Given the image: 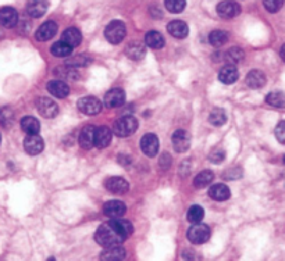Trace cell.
Instances as JSON below:
<instances>
[{
    "mask_svg": "<svg viewBox=\"0 0 285 261\" xmlns=\"http://www.w3.org/2000/svg\"><path fill=\"white\" fill-rule=\"evenodd\" d=\"M203 216H205V211H203V208H202L201 205H192L189 210H188L186 218H188V221L192 222V224H198V222L202 221Z\"/></svg>",
    "mask_w": 285,
    "mask_h": 261,
    "instance_id": "obj_34",
    "label": "cell"
},
{
    "mask_svg": "<svg viewBox=\"0 0 285 261\" xmlns=\"http://www.w3.org/2000/svg\"><path fill=\"white\" fill-rule=\"evenodd\" d=\"M36 107H38V111H39L42 116L45 118H53V117L57 116L59 113V107L49 97H40L36 103Z\"/></svg>",
    "mask_w": 285,
    "mask_h": 261,
    "instance_id": "obj_11",
    "label": "cell"
},
{
    "mask_svg": "<svg viewBox=\"0 0 285 261\" xmlns=\"http://www.w3.org/2000/svg\"><path fill=\"white\" fill-rule=\"evenodd\" d=\"M57 31V25L56 22L53 21H48L45 24H42L39 27V29L36 31V40L39 42H46V40H51L55 35H56Z\"/></svg>",
    "mask_w": 285,
    "mask_h": 261,
    "instance_id": "obj_17",
    "label": "cell"
},
{
    "mask_svg": "<svg viewBox=\"0 0 285 261\" xmlns=\"http://www.w3.org/2000/svg\"><path fill=\"white\" fill-rule=\"evenodd\" d=\"M48 90L49 93L53 94L57 99H64L70 94V88L66 82H63L60 79H55L48 83Z\"/></svg>",
    "mask_w": 285,
    "mask_h": 261,
    "instance_id": "obj_15",
    "label": "cell"
},
{
    "mask_svg": "<svg viewBox=\"0 0 285 261\" xmlns=\"http://www.w3.org/2000/svg\"><path fill=\"white\" fill-rule=\"evenodd\" d=\"M89 63V59L85 56H75L73 59H68L66 61V66L73 67V68H78V67H85Z\"/></svg>",
    "mask_w": 285,
    "mask_h": 261,
    "instance_id": "obj_37",
    "label": "cell"
},
{
    "mask_svg": "<svg viewBox=\"0 0 285 261\" xmlns=\"http://www.w3.org/2000/svg\"><path fill=\"white\" fill-rule=\"evenodd\" d=\"M78 109L86 116H96L101 113L102 103L96 97L88 96V97H82L78 100Z\"/></svg>",
    "mask_w": 285,
    "mask_h": 261,
    "instance_id": "obj_6",
    "label": "cell"
},
{
    "mask_svg": "<svg viewBox=\"0 0 285 261\" xmlns=\"http://www.w3.org/2000/svg\"><path fill=\"white\" fill-rule=\"evenodd\" d=\"M136 129H138V120L134 116H123L113 125V131L120 138H127Z\"/></svg>",
    "mask_w": 285,
    "mask_h": 261,
    "instance_id": "obj_2",
    "label": "cell"
},
{
    "mask_svg": "<svg viewBox=\"0 0 285 261\" xmlns=\"http://www.w3.org/2000/svg\"><path fill=\"white\" fill-rule=\"evenodd\" d=\"M95 129L96 128L93 125H86V127L81 131L79 133V144L82 149L89 150L93 144V140H95Z\"/></svg>",
    "mask_w": 285,
    "mask_h": 261,
    "instance_id": "obj_22",
    "label": "cell"
},
{
    "mask_svg": "<svg viewBox=\"0 0 285 261\" xmlns=\"http://www.w3.org/2000/svg\"><path fill=\"white\" fill-rule=\"evenodd\" d=\"M284 163H285V155H284Z\"/></svg>",
    "mask_w": 285,
    "mask_h": 261,
    "instance_id": "obj_42",
    "label": "cell"
},
{
    "mask_svg": "<svg viewBox=\"0 0 285 261\" xmlns=\"http://www.w3.org/2000/svg\"><path fill=\"white\" fill-rule=\"evenodd\" d=\"M125 101V93L123 89H112L105 94V106L109 109H116L124 105Z\"/></svg>",
    "mask_w": 285,
    "mask_h": 261,
    "instance_id": "obj_12",
    "label": "cell"
},
{
    "mask_svg": "<svg viewBox=\"0 0 285 261\" xmlns=\"http://www.w3.org/2000/svg\"><path fill=\"white\" fill-rule=\"evenodd\" d=\"M18 13L13 7L0 9V24L6 28H13L17 25Z\"/></svg>",
    "mask_w": 285,
    "mask_h": 261,
    "instance_id": "obj_14",
    "label": "cell"
},
{
    "mask_svg": "<svg viewBox=\"0 0 285 261\" xmlns=\"http://www.w3.org/2000/svg\"><path fill=\"white\" fill-rule=\"evenodd\" d=\"M266 101L274 107H285V94L282 92H271L267 94Z\"/></svg>",
    "mask_w": 285,
    "mask_h": 261,
    "instance_id": "obj_35",
    "label": "cell"
},
{
    "mask_svg": "<svg viewBox=\"0 0 285 261\" xmlns=\"http://www.w3.org/2000/svg\"><path fill=\"white\" fill-rule=\"evenodd\" d=\"M112 142V131L107 127H99L95 129V140L93 144L99 149H105Z\"/></svg>",
    "mask_w": 285,
    "mask_h": 261,
    "instance_id": "obj_16",
    "label": "cell"
},
{
    "mask_svg": "<svg viewBox=\"0 0 285 261\" xmlns=\"http://www.w3.org/2000/svg\"><path fill=\"white\" fill-rule=\"evenodd\" d=\"M125 24L123 21H112L105 29V36L112 44H118L125 38Z\"/></svg>",
    "mask_w": 285,
    "mask_h": 261,
    "instance_id": "obj_3",
    "label": "cell"
},
{
    "mask_svg": "<svg viewBox=\"0 0 285 261\" xmlns=\"http://www.w3.org/2000/svg\"><path fill=\"white\" fill-rule=\"evenodd\" d=\"M217 13L223 18H234L241 13V6L234 0H224L218 3Z\"/></svg>",
    "mask_w": 285,
    "mask_h": 261,
    "instance_id": "obj_7",
    "label": "cell"
},
{
    "mask_svg": "<svg viewBox=\"0 0 285 261\" xmlns=\"http://www.w3.org/2000/svg\"><path fill=\"white\" fill-rule=\"evenodd\" d=\"M227 40H228V33L225 32V31H220L218 29V31H213L209 35V42L214 47H221V46L227 43Z\"/></svg>",
    "mask_w": 285,
    "mask_h": 261,
    "instance_id": "obj_29",
    "label": "cell"
},
{
    "mask_svg": "<svg viewBox=\"0 0 285 261\" xmlns=\"http://www.w3.org/2000/svg\"><path fill=\"white\" fill-rule=\"evenodd\" d=\"M127 207L120 200H110L103 205V213L109 218H121L125 214Z\"/></svg>",
    "mask_w": 285,
    "mask_h": 261,
    "instance_id": "obj_8",
    "label": "cell"
},
{
    "mask_svg": "<svg viewBox=\"0 0 285 261\" xmlns=\"http://www.w3.org/2000/svg\"><path fill=\"white\" fill-rule=\"evenodd\" d=\"M209 121L213 124L214 127H221L227 122V114L223 109H214L209 116Z\"/></svg>",
    "mask_w": 285,
    "mask_h": 261,
    "instance_id": "obj_32",
    "label": "cell"
},
{
    "mask_svg": "<svg viewBox=\"0 0 285 261\" xmlns=\"http://www.w3.org/2000/svg\"><path fill=\"white\" fill-rule=\"evenodd\" d=\"M105 186H106V189L109 192H112V193H116V194L125 193L129 188L128 182L121 177L109 178V179H106V182H105Z\"/></svg>",
    "mask_w": 285,
    "mask_h": 261,
    "instance_id": "obj_13",
    "label": "cell"
},
{
    "mask_svg": "<svg viewBox=\"0 0 285 261\" xmlns=\"http://www.w3.org/2000/svg\"><path fill=\"white\" fill-rule=\"evenodd\" d=\"M213 178H214L213 172L209 171V170H205V171L199 172V174L196 175L195 179H194V185H195V188L198 189L206 188L209 183H212Z\"/></svg>",
    "mask_w": 285,
    "mask_h": 261,
    "instance_id": "obj_30",
    "label": "cell"
},
{
    "mask_svg": "<svg viewBox=\"0 0 285 261\" xmlns=\"http://www.w3.org/2000/svg\"><path fill=\"white\" fill-rule=\"evenodd\" d=\"M62 38L63 42H66L68 46L77 47L81 43V40H82V35H81V32H79L77 28H68V29H66L63 32Z\"/></svg>",
    "mask_w": 285,
    "mask_h": 261,
    "instance_id": "obj_25",
    "label": "cell"
},
{
    "mask_svg": "<svg viewBox=\"0 0 285 261\" xmlns=\"http://www.w3.org/2000/svg\"><path fill=\"white\" fill-rule=\"evenodd\" d=\"M140 150L149 157L157 154L159 150V139L153 133H146L144 138L140 139Z\"/></svg>",
    "mask_w": 285,
    "mask_h": 261,
    "instance_id": "obj_10",
    "label": "cell"
},
{
    "mask_svg": "<svg viewBox=\"0 0 285 261\" xmlns=\"http://www.w3.org/2000/svg\"><path fill=\"white\" fill-rule=\"evenodd\" d=\"M132 232H134V227L131 222L121 218H113L112 221L98 228L95 239L103 247H110L123 243L125 239L132 235Z\"/></svg>",
    "mask_w": 285,
    "mask_h": 261,
    "instance_id": "obj_1",
    "label": "cell"
},
{
    "mask_svg": "<svg viewBox=\"0 0 285 261\" xmlns=\"http://www.w3.org/2000/svg\"><path fill=\"white\" fill-rule=\"evenodd\" d=\"M224 159H225V151H224L223 149H214L212 153H210V155H209V160L212 161V163H214V164L221 163Z\"/></svg>",
    "mask_w": 285,
    "mask_h": 261,
    "instance_id": "obj_39",
    "label": "cell"
},
{
    "mask_svg": "<svg viewBox=\"0 0 285 261\" xmlns=\"http://www.w3.org/2000/svg\"><path fill=\"white\" fill-rule=\"evenodd\" d=\"M210 238V229L205 224H195L188 229V239L194 244H202Z\"/></svg>",
    "mask_w": 285,
    "mask_h": 261,
    "instance_id": "obj_4",
    "label": "cell"
},
{
    "mask_svg": "<svg viewBox=\"0 0 285 261\" xmlns=\"http://www.w3.org/2000/svg\"><path fill=\"white\" fill-rule=\"evenodd\" d=\"M244 51L240 47H231V49L225 53V60L228 61V64H238L244 60Z\"/></svg>",
    "mask_w": 285,
    "mask_h": 261,
    "instance_id": "obj_33",
    "label": "cell"
},
{
    "mask_svg": "<svg viewBox=\"0 0 285 261\" xmlns=\"http://www.w3.org/2000/svg\"><path fill=\"white\" fill-rule=\"evenodd\" d=\"M145 43L148 47H152V49H162L164 46V38L162 36V33L151 31V32L146 33Z\"/></svg>",
    "mask_w": 285,
    "mask_h": 261,
    "instance_id": "obj_28",
    "label": "cell"
},
{
    "mask_svg": "<svg viewBox=\"0 0 285 261\" xmlns=\"http://www.w3.org/2000/svg\"><path fill=\"white\" fill-rule=\"evenodd\" d=\"M164 6L170 13H181L186 6V0H164Z\"/></svg>",
    "mask_w": 285,
    "mask_h": 261,
    "instance_id": "obj_36",
    "label": "cell"
},
{
    "mask_svg": "<svg viewBox=\"0 0 285 261\" xmlns=\"http://www.w3.org/2000/svg\"><path fill=\"white\" fill-rule=\"evenodd\" d=\"M24 149L28 154L36 155L43 151L45 142H43L42 136H39V133H32V135H28L24 140Z\"/></svg>",
    "mask_w": 285,
    "mask_h": 261,
    "instance_id": "obj_5",
    "label": "cell"
},
{
    "mask_svg": "<svg viewBox=\"0 0 285 261\" xmlns=\"http://www.w3.org/2000/svg\"><path fill=\"white\" fill-rule=\"evenodd\" d=\"M52 55L53 56H57V57H67V56L71 55V51H73V47L71 46H68L66 42H56V43L52 46Z\"/></svg>",
    "mask_w": 285,
    "mask_h": 261,
    "instance_id": "obj_31",
    "label": "cell"
},
{
    "mask_svg": "<svg viewBox=\"0 0 285 261\" xmlns=\"http://www.w3.org/2000/svg\"><path fill=\"white\" fill-rule=\"evenodd\" d=\"M263 5L270 13H277L284 6V0H263Z\"/></svg>",
    "mask_w": 285,
    "mask_h": 261,
    "instance_id": "obj_38",
    "label": "cell"
},
{
    "mask_svg": "<svg viewBox=\"0 0 285 261\" xmlns=\"http://www.w3.org/2000/svg\"><path fill=\"white\" fill-rule=\"evenodd\" d=\"M240 77V74H238V70H236V67L234 64H227V66H224L220 72H218V79L221 81L225 85H231V83H234L236 79Z\"/></svg>",
    "mask_w": 285,
    "mask_h": 261,
    "instance_id": "obj_19",
    "label": "cell"
},
{
    "mask_svg": "<svg viewBox=\"0 0 285 261\" xmlns=\"http://www.w3.org/2000/svg\"><path fill=\"white\" fill-rule=\"evenodd\" d=\"M21 128H23L24 132H27L28 135H32V133H39L40 124L35 117L27 116L21 120Z\"/></svg>",
    "mask_w": 285,
    "mask_h": 261,
    "instance_id": "obj_27",
    "label": "cell"
},
{
    "mask_svg": "<svg viewBox=\"0 0 285 261\" xmlns=\"http://www.w3.org/2000/svg\"><path fill=\"white\" fill-rule=\"evenodd\" d=\"M48 7H49L48 0H29L27 5V11L31 17L39 18L48 11Z\"/></svg>",
    "mask_w": 285,
    "mask_h": 261,
    "instance_id": "obj_20",
    "label": "cell"
},
{
    "mask_svg": "<svg viewBox=\"0 0 285 261\" xmlns=\"http://www.w3.org/2000/svg\"><path fill=\"white\" fill-rule=\"evenodd\" d=\"M125 258V250L120 246H110L101 254V260L103 261H120Z\"/></svg>",
    "mask_w": 285,
    "mask_h": 261,
    "instance_id": "obj_21",
    "label": "cell"
},
{
    "mask_svg": "<svg viewBox=\"0 0 285 261\" xmlns=\"http://www.w3.org/2000/svg\"><path fill=\"white\" fill-rule=\"evenodd\" d=\"M167 31L170 35H173L174 38L177 39H184L188 36L189 33V28L186 25V22L181 21V20H175L171 21L167 25Z\"/></svg>",
    "mask_w": 285,
    "mask_h": 261,
    "instance_id": "obj_18",
    "label": "cell"
},
{
    "mask_svg": "<svg viewBox=\"0 0 285 261\" xmlns=\"http://www.w3.org/2000/svg\"><path fill=\"white\" fill-rule=\"evenodd\" d=\"M173 146L175 151L178 153H185L186 150L189 149L191 146V136L189 133L184 131V129H179L175 131L173 135Z\"/></svg>",
    "mask_w": 285,
    "mask_h": 261,
    "instance_id": "obj_9",
    "label": "cell"
},
{
    "mask_svg": "<svg viewBox=\"0 0 285 261\" xmlns=\"http://www.w3.org/2000/svg\"><path fill=\"white\" fill-rule=\"evenodd\" d=\"M246 83L252 89H260L266 85V75L259 70H253L246 75Z\"/></svg>",
    "mask_w": 285,
    "mask_h": 261,
    "instance_id": "obj_24",
    "label": "cell"
},
{
    "mask_svg": "<svg viewBox=\"0 0 285 261\" xmlns=\"http://www.w3.org/2000/svg\"><path fill=\"white\" fill-rule=\"evenodd\" d=\"M281 59L285 61V44L281 47Z\"/></svg>",
    "mask_w": 285,
    "mask_h": 261,
    "instance_id": "obj_41",
    "label": "cell"
},
{
    "mask_svg": "<svg viewBox=\"0 0 285 261\" xmlns=\"http://www.w3.org/2000/svg\"><path fill=\"white\" fill-rule=\"evenodd\" d=\"M125 55L132 60H140L145 56V46L140 42H132L125 47Z\"/></svg>",
    "mask_w": 285,
    "mask_h": 261,
    "instance_id": "obj_26",
    "label": "cell"
},
{
    "mask_svg": "<svg viewBox=\"0 0 285 261\" xmlns=\"http://www.w3.org/2000/svg\"><path fill=\"white\" fill-rule=\"evenodd\" d=\"M209 196L213 200H217V201H224V200H228L231 197V192L227 185L224 183H217V185H213L212 188L209 189Z\"/></svg>",
    "mask_w": 285,
    "mask_h": 261,
    "instance_id": "obj_23",
    "label": "cell"
},
{
    "mask_svg": "<svg viewBox=\"0 0 285 261\" xmlns=\"http://www.w3.org/2000/svg\"><path fill=\"white\" fill-rule=\"evenodd\" d=\"M275 136L278 139V142L285 144V121H281L275 128Z\"/></svg>",
    "mask_w": 285,
    "mask_h": 261,
    "instance_id": "obj_40",
    "label": "cell"
}]
</instances>
